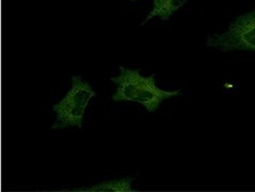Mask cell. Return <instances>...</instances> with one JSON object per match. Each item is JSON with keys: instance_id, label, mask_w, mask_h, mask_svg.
Here are the masks:
<instances>
[{"instance_id": "1", "label": "cell", "mask_w": 255, "mask_h": 192, "mask_svg": "<svg viewBox=\"0 0 255 192\" xmlns=\"http://www.w3.org/2000/svg\"><path fill=\"white\" fill-rule=\"evenodd\" d=\"M111 81L117 86V91L112 95L115 101L137 102L147 110L155 112L160 104L170 97L181 94V90L167 91L156 86V75L144 77L140 70L126 69L120 66V75L112 77Z\"/></svg>"}, {"instance_id": "2", "label": "cell", "mask_w": 255, "mask_h": 192, "mask_svg": "<svg viewBox=\"0 0 255 192\" xmlns=\"http://www.w3.org/2000/svg\"><path fill=\"white\" fill-rule=\"evenodd\" d=\"M96 96L87 81L80 76L72 77V85L64 97L52 105V111L56 113L55 123L51 129H63L66 127H82L86 109L90 100Z\"/></svg>"}, {"instance_id": "3", "label": "cell", "mask_w": 255, "mask_h": 192, "mask_svg": "<svg viewBox=\"0 0 255 192\" xmlns=\"http://www.w3.org/2000/svg\"><path fill=\"white\" fill-rule=\"evenodd\" d=\"M206 44L222 53L255 51V9L237 16L226 32L208 34Z\"/></svg>"}, {"instance_id": "4", "label": "cell", "mask_w": 255, "mask_h": 192, "mask_svg": "<svg viewBox=\"0 0 255 192\" xmlns=\"http://www.w3.org/2000/svg\"><path fill=\"white\" fill-rule=\"evenodd\" d=\"M188 0H154L153 9L141 25H145L152 18L159 17L161 21L169 20L173 14Z\"/></svg>"}, {"instance_id": "5", "label": "cell", "mask_w": 255, "mask_h": 192, "mask_svg": "<svg viewBox=\"0 0 255 192\" xmlns=\"http://www.w3.org/2000/svg\"><path fill=\"white\" fill-rule=\"evenodd\" d=\"M132 177H124L121 180H112L105 183L94 185L89 188L74 189L73 191H86V192H130L133 191L131 184Z\"/></svg>"}, {"instance_id": "6", "label": "cell", "mask_w": 255, "mask_h": 192, "mask_svg": "<svg viewBox=\"0 0 255 192\" xmlns=\"http://www.w3.org/2000/svg\"><path fill=\"white\" fill-rule=\"evenodd\" d=\"M131 1H134V0H131Z\"/></svg>"}]
</instances>
